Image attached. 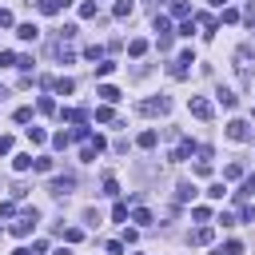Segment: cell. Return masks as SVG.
Wrapping results in <instances>:
<instances>
[{
    "label": "cell",
    "mask_w": 255,
    "mask_h": 255,
    "mask_svg": "<svg viewBox=\"0 0 255 255\" xmlns=\"http://www.w3.org/2000/svg\"><path fill=\"white\" fill-rule=\"evenodd\" d=\"M211 239H215V227H195V231H191V243H195V247H207Z\"/></svg>",
    "instance_id": "9"
},
{
    "label": "cell",
    "mask_w": 255,
    "mask_h": 255,
    "mask_svg": "<svg viewBox=\"0 0 255 255\" xmlns=\"http://www.w3.org/2000/svg\"><path fill=\"white\" fill-rule=\"evenodd\" d=\"M60 235H64V243H80V239H84L80 227H68V231H60Z\"/></svg>",
    "instance_id": "33"
},
{
    "label": "cell",
    "mask_w": 255,
    "mask_h": 255,
    "mask_svg": "<svg viewBox=\"0 0 255 255\" xmlns=\"http://www.w3.org/2000/svg\"><path fill=\"white\" fill-rule=\"evenodd\" d=\"M187 72H191V68H187V60H171V68H167V76H171V80H187Z\"/></svg>",
    "instance_id": "11"
},
{
    "label": "cell",
    "mask_w": 255,
    "mask_h": 255,
    "mask_svg": "<svg viewBox=\"0 0 255 255\" xmlns=\"http://www.w3.org/2000/svg\"><path fill=\"white\" fill-rule=\"evenodd\" d=\"M143 52H147V40H143V36H135V40L128 44V56H143Z\"/></svg>",
    "instance_id": "19"
},
{
    "label": "cell",
    "mask_w": 255,
    "mask_h": 255,
    "mask_svg": "<svg viewBox=\"0 0 255 255\" xmlns=\"http://www.w3.org/2000/svg\"><path fill=\"white\" fill-rule=\"evenodd\" d=\"M104 195H120V187H116V175H112V171L104 175Z\"/></svg>",
    "instance_id": "31"
},
{
    "label": "cell",
    "mask_w": 255,
    "mask_h": 255,
    "mask_svg": "<svg viewBox=\"0 0 255 255\" xmlns=\"http://www.w3.org/2000/svg\"><path fill=\"white\" fill-rule=\"evenodd\" d=\"M96 120H100V124H112V120H116V116H112V108H108V104H104V108H96Z\"/></svg>",
    "instance_id": "34"
},
{
    "label": "cell",
    "mask_w": 255,
    "mask_h": 255,
    "mask_svg": "<svg viewBox=\"0 0 255 255\" xmlns=\"http://www.w3.org/2000/svg\"><path fill=\"white\" fill-rule=\"evenodd\" d=\"M112 219H116V223L128 219V203H116V207H112Z\"/></svg>",
    "instance_id": "39"
},
{
    "label": "cell",
    "mask_w": 255,
    "mask_h": 255,
    "mask_svg": "<svg viewBox=\"0 0 255 255\" xmlns=\"http://www.w3.org/2000/svg\"><path fill=\"white\" fill-rule=\"evenodd\" d=\"M211 4H215V8H223V4H227V0H211Z\"/></svg>",
    "instance_id": "54"
},
{
    "label": "cell",
    "mask_w": 255,
    "mask_h": 255,
    "mask_svg": "<svg viewBox=\"0 0 255 255\" xmlns=\"http://www.w3.org/2000/svg\"><path fill=\"white\" fill-rule=\"evenodd\" d=\"M68 143H72V135H68V131H56V135H52V147H60V151H64Z\"/></svg>",
    "instance_id": "30"
},
{
    "label": "cell",
    "mask_w": 255,
    "mask_h": 255,
    "mask_svg": "<svg viewBox=\"0 0 255 255\" xmlns=\"http://www.w3.org/2000/svg\"><path fill=\"white\" fill-rule=\"evenodd\" d=\"M191 32H195V16H191V20H183V24H179V36H191Z\"/></svg>",
    "instance_id": "42"
},
{
    "label": "cell",
    "mask_w": 255,
    "mask_h": 255,
    "mask_svg": "<svg viewBox=\"0 0 255 255\" xmlns=\"http://www.w3.org/2000/svg\"><path fill=\"white\" fill-rule=\"evenodd\" d=\"M12 120H16V124H32V108H16Z\"/></svg>",
    "instance_id": "29"
},
{
    "label": "cell",
    "mask_w": 255,
    "mask_h": 255,
    "mask_svg": "<svg viewBox=\"0 0 255 255\" xmlns=\"http://www.w3.org/2000/svg\"><path fill=\"white\" fill-rule=\"evenodd\" d=\"M96 155H100V151H96L92 143H84V151H80V159H84V163H96Z\"/></svg>",
    "instance_id": "35"
},
{
    "label": "cell",
    "mask_w": 255,
    "mask_h": 255,
    "mask_svg": "<svg viewBox=\"0 0 255 255\" xmlns=\"http://www.w3.org/2000/svg\"><path fill=\"white\" fill-rule=\"evenodd\" d=\"M16 36H20V40H36V36H40V28H36V24H20V28H16Z\"/></svg>",
    "instance_id": "18"
},
{
    "label": "cell",
    "mask_w": 255,
    "mask_h": 255,
    "mask_svg": "<svg viewBox=\"0 0 255 255\" xmlns=\"http://www.w3.org/2000/svg\"><path fill=\"white\" fill-rule=\"evenodd\" d=\"M48 191H52V195H68V191H76V175H60V179H52Z\"/></svg>",
    "instance_id": "7"
},
{
    "label": "cell",
    "mask_w": 255,
    "mask_h": 255,
    "mask_svg": "<svg viewBox=\"0 0 255 255\" xmlns=\"http://www.w3.org/2000/svg\"><path fill=\"white\" fill-rule=\"evenodd\" d=\"M0 28H12V12L8 8H0Z\"/></svg>",
    "instance_id": "49"
},
{
    "label": "cell",
    "mask_w": 255,
    "mask_h": 255,
    "mask_svg": "<svg viewBox=\"0 0 255 255\" xmlns=\"http://www.w3.org/2000/svg\"><path fill=\"white\" fill-rule=\"evenodd\" d=\"M215 255H243V243H235V239H227V243H223V247H219Z\"/></svg>",
    "instance_id": "22"
},
{
    "label": "cell",
    "mask_w": 255,
    "mask_h": 255,
    "mask_svg": "<svg viewBox=\"0 0 255 255\" xmlns=\"http://www.w3.org/2000/svg\"><path fill=\"white\" fill-rule=\"evenodd\" d=\"M12 151V135H0V155H8Z\"/></svg>",
    "instance_id": "50"
},
{
    "label": "cell",
    "mask_w": 255,
    "mask_h": 255,
    "mask_svg": "<svg viewBox=\"0 0 255 255\" xmlns=\"http://www.w3.org/2000/svg\"><path fill=\"white\" fill-rule=\"evenodd\" d=\"M235 72H239V80H243V84H251V80H255V52H251L247 44L235 52Z\"/></svg>",
    "instance_id": "1"
},
{
    "label": "cell",
    "mask_w": 255,
    "mask_h": 255,
    "mask_svg": "<svg viewBox=\"0 0 255 255\" xmlns=\"http://www.w3.org/2000/svg\"><path fill=\"white\" fill-rule=\"evenodd\" d=\"M0 68H16V52H0Z\"/></svg>",
    "instance_id": "40"
},
{
    "label": "cell",
    "mask_w": 255,
    "mask_h": 255,
    "mask_svg": "<svg viewBox=\"0 0 255 255\" xmlns=\"http://www.w3.org/2000/svg\"><path fill=\"white\" fill-rule=\"evenodd\" d=\"M187 12H191V8H187L183 0H175V4H171V16H183V20H187Z\"/></svg>",
    "instance_id": "36"
},
{
    "label": "cell",
    "mask_w": 255,
    "mask_h": 255,
    "mask_svg": "<svg viewBox=\"0 0 255 255\" xmlns=\"http://www.w3.org/2000/svg\"><path fill=\"white\" fill-rule=\"evenodd\" d=\"M131 223L147 227V223H151V211H147V207H135V211H131Z\"/></svg>",
    "instance_id": "21"
},
{
    "label": "cell",
    "mask_w": 255,
    "mask_h": 255,
    "mask_svg": "<svg viewBox=\"0 0 255 255\" xmlns=\"http://www.w3.org/2000/svg\"><path fill=\"white\" fill-rule=\"evenodd\" d=\"M223 24H239V12L235 8H223Z\"/></svg>",
    "instance_id": "41"
},
{
    "label": "cell",
    "mask_w": 255,
    "mask_h": 255,
    "mask_svg": "<svg viewBox=\"0 0 255 255\" xmlns=\"http://www.w3.org/2000/svg\"><path fill=\"white\" fill-rule=\"evenodd\" d=\"M32 171L48 175V171H52V155H36V159H32Z\"/></svg>",
    "instance_id": "16"
},
{
    "label": "cell",
    "mask_w": 255,
    "mask_h": 255,
    "mask_svg": "<svg viewBox=\"0 0 255 255\" xmlns=\"http://www.w3.org/2000/svg\"><path fill=\"white\" fill-rule=\"evenodd\" d=\"M195 24H203V28H207V36L215 32V16H211V12H199V16H195Z\"/></svg>",
    "instance_id": "23"
},
{
    "label": "cell",
    "mask_w": 255,
    "mask_h": 255,
    "mask_svg": "<svg viewBox=\"0 0 255 255\" xmlns=\"http://www.w3.org/2000/svg\"><path fill=\"white\" fill-rule=\"evenodd\" d=\"M251 191H255V175H247V179H243V187H239V191H235V199H247V195H251Z\"/></svg>",
    "instance_id": "27"
},
{
    "label": "cell",
    "mask_w": 255,
    "mask_h": 255,
    "mask_svg": "<svg viewBox=\"0 0 255 255\" xmlns=\"http://www.w3.org/2000/svg\"><path fill=\"white\" fill-rule=\"evenodd\" d=\"M28 139L40 147V143H48V131H44V128H28Z\"/></svg>",
    "instance_id": "25"
},
{
    "label": "cell",
    "mask_w": 255,
    "mask_h": 255,
    "mask_svg": "<svg viewBox=\"0 0 255 255\" xmlns=\"http://www.w3.org/2000/svg\"><path fill=\"white\" fill-rule=\"evenodd\" d=\"M36 219H40V211L32 207V211H24V215H20V219H16V223H12L8 231H12L16 239H24V235H32V227H36Z\"/></svg>",
    "instance_id": "2"
},
{
    "label": "cell",
    "mask_w": 255,
    "mask_h": 255,
    "mask_svg": "<svg viewBox=\"0 0 255 255\" xmlns=\"http://www.w3.org/2000/svg\"><path fill=\"white\" fill-rule=\"evenodd\" d=\"M187 108H191V116H195V120H203V124L215 116V108H211V100H207V96H191V100H187Z\"/></svg>",
    "instance_id": "5"
},
{
    "label": "cell",
    "mask_w": 255,
    "mask_h": 255,
    "mask_svg": "<svg viewBox=\"0 0 255 255\" xmlns=\"http://www.w3.org/2000/svg\"><path fill=\"white\" fill-rule=\"evenodd\" d=\"M36 112H44V116H52V112H56V100H52V96H40V104H36Z\"/></svg>",
    "instance_id": "24"
},
{
    "label": "cell",
    "mask_w": 255,
    "mask_h": 255,
    "mask_svg": "<svg viewBox=\"0 0 255 255\" xmlns=\"http://www.w3.org/2000/svg\"><path fill=\"white\" fill-rule=\"evenodd\" d=\"M135 143H139V147H155V143H159V131H155V128H147V131H139V139H135Z\"/></svg>",
    "instance_id": "13"
},
{
    "label": "cell",
    "mask_w": 255,
    "mask_h": 255,
    "mask_svg": "<svg viewBox=\"0 0 255 255\" xmlns=\"http://www.w3.org/2000/svg\"><path fill=\"white\" fill-rule=\"evenodd\" d=\"M84 56H88V60H100V56H104V48H100V44H92V48H84Z\"/></svg>",
    "instance_id": "43"
},
{
    "label": "cell",
    "mask_w": 255,
    "mask_h": 255,
    "mask_svg": "<svg viewBox=\"0 0 255 255\" xmlns=\"http://www.w3.org/2000/svg\"><path fill=\"white\" fill-rule=\"evenodd\" d=\"M12 255H32V251H28V247H16V251H12Z\"/></svg>",
    "instance_id": "52"
},
{
    "label": "cell",
    "mask_w": 255,
    "mask_h": 255,
    "mask_svg": "<svg viewBox=\"0 0 255 255\" xmlns=\"http://www.w3.org/2000/svg\"><path fill=\"white\" fill-rule=\"evenodd\" d=\"M191 215H195L199 223H207V219H211V211H207V207H191Z\"/></svg>",
    "instance_id": "45"
},
{
    "label": "cell",
    "mask_w": 255,
    "mask_h": 255,
    "mask_svg": "<svg viewBox=\"0 0 255 255\" xmlns=\"http://www.w3.org/2000/svg\"><path fill=\"white\" fill-rule=\"evenodd\" d=\"M223 195H227V183H211L207 187V199H223Z\"/></svg>",
    "instance_id": "32"
},
{
    "label": "cell",
    "mask_w": 255,
    "mask_h": 255,
    "mask_svg": "<svg viewBox=\"0 0 255 255\" xmlns=\"http://www.w3.org/2000/svg\"><path fill=\"white\" fill-rule=\"evenodd\" d=\"M243 20H247V24H251V28H255V0H251V4H247V12H243Z\"/></svg>",
    "instance_id": "51"
},
{
    "label": "cell",
    "mask_w": 255,
    "mask_h": 255,
    "mask_svg": "<svg viewBox=\"0 0 255 255\" xmlns=\"http://www.w3.org/2000/svg\"><path fill=\"white\" fill-rule=\"evenodd\" d=\"M52 88H56L60 96H68V92H76V80H68V76H60V80H52Z\"/></svg>",
    "instance_id": "14"
},
{
    "label": "cell",
    "mask_w": 255,
    "mask_h": 255,
    "mask_svg": "<svg viewBox=\"0 0 255 255\" xmlns=\"http://www.w3.org/2000/svg\"><path fill=\"white\" fill-rule=\"evenodd\" d=\"M96 96H100L104 104H116V100H120V88H112V84H100V88H96Z\"/></svg>",
    "instance_id": "12"
},
{
    "label": "cell",
    "mask_w": 255,
    "mask_h": 255,
    "mask_svg": "<svg viewBox=\"0 0 255 255\" xmlns=\"http://www.w3.org/2000/svg\"><path fill=\"white\" fill-rule=\"evenodd\" d=\"M155 32H159V36H171V24H167L163 16H155Z\"/></svg>",
    "instance_id": "37"
},
{
    "label": "cell",
    "mask_w": 255,
    "mask_h": 255,
    "mask_svg": "<svg viewBox=\"0 0 255 255\" xmlns=\"http://www.w3.org/2000/svg\"><path fill=\"white\" fill-rule=\"evenodd\" d=\"M131 12H135V4H131V0H116V16H120V20H124V16H131Z\"/></svg>",
    "instance_id": "26"
},
{
    "label": "cell",
    "mask_w": 255,
    "mask_h": 255,
    "mask_svg": "<svg viewBox=\"0 0 255 255\" xmlns=\"http://www.w3.org/2000/svg\"><path fill=\"white\" fill-rule=\"evenodd\" d=\"M80 16H84V20H96V16H100L96 0H84V4H80Z\"/></svg>",
    "instance_id": "17"
},
{
    "label": "cell",
    "mask_w": 255,
    "mask_h": 255,
    "mask_svg": "<svg viewBox=\"0 0 255 255\" xmlns=\"http://www.w3.org/2000/svg\"><path fill=\"white\" fill-rule=\"evenodd\" d=\"M8 215H16V203L8 199V203H0V219H8Z\"/></svg>",
    "instance_id": "47"
},
{
    "label": "cell",
    "mask_w": 255,
    "mask_h": 255,
    "mask_svg": "<svg viewBox=\"0 0 255 255\" xmlns=\"http://www.w3.org/2000/svg\"><path fill=\"white\" fill-rule=\"evenodd\" d=\"M215 96H219V104H223V108H235V104H239V96H235L231 88H219Z\"/></svg>",
    "instance_id": "15"
},
{
    "label": "cell",
    "mask_w": 255,
    "mask_h": 255,
    "mask_svg": "<svg viewBox=\"0 0 255 255\" xmlns=\"http://www.w3.org/2000/svg\"><path fill=\"white\" fill-rule=\"evenodd\" d=\"M56 255H72V247H60V251H56Z\"/></svg>",
    "instance_id": "53"
},
{
    "label": "cell",
    "mask_w": 255,
    "mask_h": 255,
    "mask_svg": "<svg viewBox=\"0 0 255 255\" xmlns=\"http://www.w3.org/2000/svg\"><path fill=\"white\" fill-rule=\"evenodd\" d=\"M28 251H32V255H44V251H48V243H44V239H36V243H32Z\"/></svg>",
    "instance_id": "48"
},
{
    "label": "cell",
    "mask_w": 255,
    "mask_h": 255,
    "mask_svg": "<svg viewBox=\"0 0 255 255\" xmlns=\"http://www.w3.org/2000/svg\"><path fill=\"white\" fill-rule=\"evenodd\" d=\"M36 4H40V12H44V16H56V12H60V8H68L72 0H36Z\"/></svg>",
    "instance_id": "10"
},
{
    "label": "cell",
    "mask_w": 255,
    "mask_h": 255,
    "mask_svg": "<svg viewBox=\"0 0 255 255\" xmlns=\"http://www.w3.org/2000/svg\"><path fill=\"white\" fill-rule=\"evenodd\" d=\"M251 116H255V112H251Z\"/></svg>",
    "instance_id": "55"
},
{
    "label": "cell",
    "mask_w": 255,
    "mask_h": 255,
    "mask_svg": "<svg viewBox=\"0 0 255 255\" xmlns=\"http://www.w3.org/2000/svg\"><path fill=\"white\" fill-rule=\"evenodd\" d=\"M223 175H227V179H239V175H243V163H227V171H223Z\"/></svg>",
    "instance_id": "38"
},
{
    "label": "cell",
    "mask_w": 255,
    "mask_h": 255,
    "mask_svg": "<svg viewBox=\"0 0 255 255\" xmlns=\"http://www.w3.org/2000/svg\"><path fill=\"white\" fill-rule=\"evenodd\" d=\"M48 52H52L56 60H64V64H72V60H76V48H72V40H64V36H56V40L48 44Z\"/></svg>",
    "instance_id": "3"
},
{
    "label": "cell",
    "mask_w": 255,
    "mask_h": 255,
    "mask_svg": "<svg viewBox=\"0 0 255 255\" xmlns=\"http://www.w3.org/2000/svg\"><path fill=\"white\" fill-rule=\"evenodd\" d=\"M175 199H179V203L195 199V187H191V183H179V187H175Z\"/></svg>",
    "instance_id": "20"
},
{
    "label": "cell",
    "mask_w": 255,
    "mask_h": 255,
    "mask_svg": "<svg viewBox=\"0 0 255 255\" xmlns=\"http://www.w3.org/2000/svg\"><path fill=\"white\" fill-rule=\"evenodd\" d=\"M191 151H195V139H179V147L171 151V163H183V159H187Z\"/></svg>",
    "instance_id": "8"
},
{
    "label": "cell",
    "mask_w": 255,
    "mask_h": 255,
    "mask_svg": "<svg viewBox=\"0 0 255 255\" xmlns=\"http://www.w3.org/2000/svg\"><path fill=\"white\" fill-rule=\"evenodd\" d=\"M104 251H108V255H124V243H120V239H112V243H108Z\"/></svg>",
    "instance_id": "46"
},
{
    "label": "cell",
    "mask_w": 255,
    "mask_h": 255,
    "mask_svg": "<svg viewBox=\"0 0 255 255\" xmlns=\"http://www.w3.org/2000/svg\"><path fill=\"white\" fill-rule=\"evenodd\" d=\"M32 167V155H16V171H28Z\"/></svg>",
    "instance_id": "44"
},
{
    "label": "cell",
    "mask_w": 255,
    "mask_h": 255,
    "mask_svg": "<svg viewBox=\"0 0 255 255\" xmlns=\"http://www.w3.org/2000/svg\"><path fill=\"white\" fill-rule=\"evenodd\" d=\"M227 139H235V143L251 139V124H247V120H231V124H227Z\"/></svg>",
    "instance_id": "6"
},
{
    "label": "cell",
    "mask_w": 255,
    "mask_h": 255,
    "mask_svg": "<svg viewBox=\"0 0 255 255\" xmlns=\"http://www.w3.org/2000/svg\"><path fill=\"white\" fill-rule=\"evenodd\" d=\"M112 72H116V60H100L96 64V76H112Z\"/></svg>",
    "instance_id": "28"
},
{
    "label": "cell",
    "mask_w": 255,
    "mask_h": 255,
    "mask_svg": "<svg viewBox=\"0 0 255 255\" xmlns=\"http://www.w3.org/2000/svg\"><path fill=\"white\" fill-rule=\"evenodd\" d=\"M139 112H143V116H167V112H171V100H167V96H151V100L139 104Z\"/></svg>",
    "instance_id": "4"
}]
</instances>
